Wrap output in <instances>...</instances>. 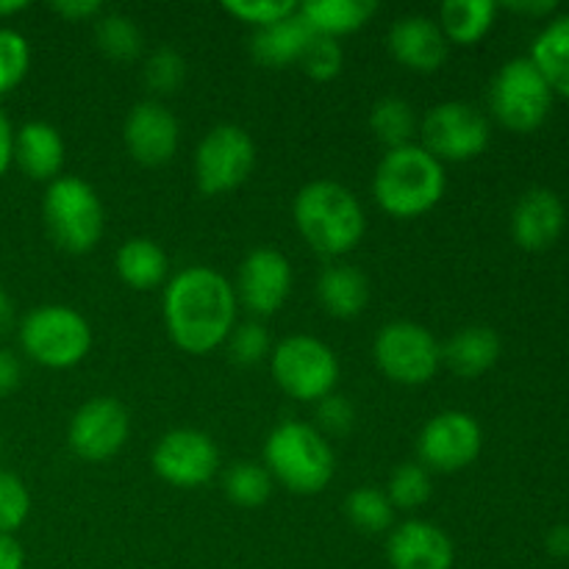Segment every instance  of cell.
<instances>
[{
	"mask_svg": "<svg viewBox=\"0 0 569 569\" xmlns=\"http://www.w3.org/2000/svg\"><path fill=\"white\" fill-rule=\"evenodd\" d=\"M237 309L233 283L203 264L176 272L161 298L167 333L189 356H206L226 345L237 328Z\"/></svg>",
	"mask_w": 569,
	"mask_h": 569,
	"instance_id": "1",
	"label": "cell"
},
{
	"mask_svg": "<svg viewBox=\"0 0 569 569\" xmlns=\"http://www.w3.org/2000/svg\"><path fill=\"white\" fill-rule=\"evenodd\" d=\"M292 217L306 244L326 259L348 256L367 231V217L359 198L331 178L306 183L295 194Z\"/></svg>",
	"mask_w": 569,
	"mask_h": 569,
	"instance_id": "2",
	"label": "cell"
},
{
	"mask_svg": "<svg viewBox=\"0 0 569 569\" xmlns=\"http://www.w3.org/2000/svg\"><path fill=\"white\" fill-rule=\"evenodd\" d=\"M448 189L442 161L433 159L422 144L387 150L372 178V198L398 220H415L437 209Z\"/></svg>",
	"mask_w": 569,
	"mask_h": 569,
	"instance_id": "3",
	"label": "cell"
},
{
	"mask_svg": "<svg viewBox=\"0 0 569 569\" xmlns=\"http://www.w3.org/2000/svg\"><path fill=\"white\" fill-rule=\"evenodd\" d=\"M264 467L272 481L292 495H320L337 472V459L320 428L287 420L264 442Z\"/></svg>",
	"mask_w": 569,
	"mask_h": 569,
	"instance_id": "4",
	"label": "cell"
},
{
	"mask_svg": "<svg viewBox=\"0 0 569 569\" xmlns=\"http://www.w3.org/2000/svg\"><path fill=\"white\" fill-rule=\"evenodd\" d=\"M50 239L67 253H89L106 231V209L92 183L78 176H59L48 183L42 200Z\"/></svg>",
	"mask_w": 569,
	"mask_h": 569,
	"instance_id": "5",
	"label": "cell"
},
{
	"mask_svg": "<svg viewBox=\"0 0 569 569\" xmlns=\"http://www.w3.org/2000/svg\"><path fill=\"white\" fill-rule=\"evenodd\" d=\"M20 345L37 365L48 370H70L92 350V326L72 306H39L22 317Z\"/></svg>",
	"mask_w": 569,
	"mask_h": 569,
	"instance_id": "6",
	"label": "cell"
},
{
	"mask_svg": "<svg viewBox=\"0 0 569 569\" xmlns=\"http://www.w3.org/2000/svg\"><path fill=\"white\" fill-rule=\"evenodd\" d=\"M270 372L278 389L292 400L320 403L337 389V353L311 333H292L281 339L270 353Z\"/></svg>",
	"mask_w": 569,
	"mask_h": 569,
	"instance_id": "7",
	"label": "cell"
},
{
	"mask_svg": "<svg viewBox=\"0 0 569 569\" xmlns=\"http://www.w3.org/2000/svg\"><path fill=\"white\" fill-rule=\"evenodd\" d=\"M495 120L515 133H531L548 120L553 89L531 59H511L495 76L489 89Z\"/></svg>",
	"mask_w": 569,
	"mask_h": 569,
	"instance_id": "8",
	"label": "cell"
},
{
	"mask_svg": "<svg viewBox=\"0 0 569 569\" xmlns=\"http://www.w3.org/2000/svg\"><path fill=\"white\" fill-rule=\"evenodd\" d=\"M376 365L389 381L400 387H422L433 381L442 367V345L420 322H387L372 342Z\"/></svg>",
	"mask_w": 569,
	"mask_h": 569,
	"instance_id": "9",
	"label": "cell"
},
{
	"mask_svg": "<svg viewBox=\"0 0 569 569\" xmlns=\"http://www.w3.org/2000/svg\"><path fill=\"white\" fill-rule=\"evenodd\" d=\"M256 167V144L233 122L214 126L194 153V181L203 194H228L242 187Z\"/></svg>",
	"mask_w": 569,
	"mask_h": 569,
	"instance_id": "10",
	"label": "cell"
},
{
	"mask_svg": "<svg viewBox=\"0 0 569 569\" xmlns=\"http://www.w3.org/2000/svg\"><path fill=\"white\" fill-rule=\"evenodd\" d=\"M422 148L437 161H472L489 148V120L465 100L439 103L420 122Z\"/></svg>",
	"mask_w": 569,
	"mask_h": 569,
	"instance_id": "11",
	"label": "cell"
},
{
	"mask_svg": "<svg viewBox=\"0 0 569 569\" xmlns=\"http://www.w3.org/2000/svg\"><path fill=\"white\" fill-rule=\"evenodd\" d=\"M153 472L172 489H198L217 476L220 450L214 439L194 428H176L156 442Z\"/></svg>",
	"mask_w": 569,
	"mask_h": 569,
	"instance_id": "12",
	"label": "cell"
},
{
	"mask_svg": "<svg viewBox=\"0 0 569 569\" xmlns=\"http://www.w3.org/2000/svg\"><path fill=\"white\" fill-rule=\"evenodd\" d=\"M481 426L467 411H442L422 426L417 439L420 465L433 472H459L481 456Z\"/></svg>",
	"mask_w": 569,
	"mask_h": 569,
	"instance_id": "13",
	"label": "cell"
},
{
	"mask_svg": "<svg viewBox=\"0 0 569 569\" xmlns=\"http://www.w3.org/2000/svg\"><path fill=\"white\" fill-rule=\"evenodd\" d=\"M131 417L117 398H92L72 415L67 428L70 450L81 461H109L126 448Z\"/></svg>",
	"mask_w": 569,
	"mask_h": 569,
	"instance_id": "14",
	"label": "cell"
},
{
	"mask_svg": "<svg viewBox=\"0 0 569 569\" xmlns=\"http://www.w3.org/2000/svg\"><path fill=\"white\" fill-rule=\"evenodd\" d=\"M292 264L283 253L272 248H256L244 256L237 272L233 292L237 300L256 317H270L281 309L292 295Z\"/></svg>",
	"mask_w": 569,
	"mask_h": 569,
	"instance_id": "15",
	"label": "cell"
},
{
	"mask_svg": "<svg viewBox=\"0 0 569 569\" xmlns=\"http://www.w3.org/2000/svg\"><path fill=\"white\" fill-rule=\"evenodd\" d=\"M122 139L137 164L164 167L167 161H172L181 142V126L164 103L142 100L128 111Z\"/></svg>",
	"mask_w": 569,
	"mask_h": 569,
	"instance_id": "16",
	"label": "cell"
},
{
	"mask_svg": "<svg viewBox=\"0 0 569 569\" xmlns=\"http://www.w3.org/2000/svg\"><path fill=\"white\" fill-rule=\"evenodd\" d=\"M387 48L400 67L411 72H437L448 61L450 42L433 17L409 14L400 17L387 33Z\"/></svg>",
	"mask_w": 569,
	"mask_h": 569,
	"instance_id": "17",
	"label": "cell"
},
{
	"mask_svg": "<svg viewBox=\"0 0 569 569\" xmlns=\"http://www.w3.org/2000/svg\"><path fill=\"white\" fill-rule=\"evenodd\" d=\"M387 559L392 569H453L456 548L433 522L406 520L389 531Z\"/></svg>",
	"mask_w": 569,
	"mask_h": 569,
	"instance_id": "18",
	"label": "cell"
},
{
	"mask_svg": "<svg viewBox=\"0 0 569 569\" xmlns=\"http://www.w3.org/2000/svg\"><path fill=\"white\" fill-rule=\"evenodd\" d=\"M567 222L565 203L550 189H531L522 194L511 214V237L528 253H539L556 244Z\"/></svg>",
	"mask_w": 569,
	"mask_h": 569,
	"instance_id": "19",
	"label": "cell"
},
{
	"mask_svg": "<svg viewBox=\"0 0 569 569\" xmlns=\"http://www.w3.org/2000/svg\"><path fill=\"white\" fill-rule=\"evenodd\" d=\"M64 139L50 122H26L14 133V161L31 181H56L64 167Z\"/></svg>",
	"mask_w": 569,
	"mask_h": 569,
	"instance_id": "20",
	"label": "cell"
},
{
	"mask_svg": "<svg viewBox=\"0 0 569 569\" xmlns=\"http://www.w3.org/2000/svg\"><path fill=\"white\" fill-rule=\"evenodd\" d=\"M315 39L311 28L306 26L303 17H300V6L292 17L276 22V26H267L261 31H253L250 39V56L259 67L267 70H283V67L300 64L306 48Z\"/></svg>",
	"mask_w": 569,
	"mask_h": 569,
	"instance_id": "21",
	"label": "cell"
},
{
	"mask_svg": "<svg viewBox=\"0 0 569 569\" xmlns=\"http://www.w3.org/2000/svg\"><path fill=\"white\" fill-rule=\"evenodd\" d=\"M500 359V337L489 326H467L442 345V365L459 378H478Z\"/></svg>",
	"mask_w": 569,
	"mask_h": 569,
	"instance_id": "22",
	"label": "cell"
},
{
	"mask_svg": "<svg viewBox=\"0 0 569 569\" xmlns=\"http://www.w3.org/2000/svg\"><path fill=\"white\" fill-rule=\"evenodd\" d=\"M370 281L361 270L350 264H333L326 267L317 281V300H320L322 311L337 320H353L370 303Z\"/></svg>",
	"mask_w": 569,
	"mask_h": 569,
	"instance_id": "23",
	"label": "cell"
},
{
	"mask_svg": "<svg viewBox=\"0 0 569 569\" xmlns=\"http://www.w3.org/2000/svg\"><path fill=\"white\" fill-rule=\"evenodd\" d=\"M114 270L126 287L137 289V292H150V289L161 287L170 276V259H167L164 248L148 237H133L120 244L114 256Z\"/></svg>",
	"mask_w": 569,
	"mask_h": 569,
	"instance_id": "24",
	"label": "cell"
},
{
	"mask_svg": "<svg viewBox=\"0 0 569 569\" xmlns=\"http://www.w3.org/2000/svg\"><path fill=\"white\" fill-rule=\"evenodd\" d=\"M372 0H306L300 3V17L315 37L339 39L361 31L376 14Z\"/></svg>",
	"mask_w": 569,
	"mask_h": 569,
	"instance_id": "25",
	"label": "cell"
},
{
	"mask_svg": "<svg viewBox=\"0 0 569 569\" xmlns=\"http://www.w3.org/2000/svg\"><path fill=\"white\" fill-rule=\"evenodd\" d=\"M498 6L492 0H445L439 6V28L450 44H478L495 26Z\"/></svg>",
	"mask_w": 569,
	"mask_h": 569,
	"instance_id": "26",
	"label": "cell"
},
{
	"mask_svg": "<svg viewBox=\"0 0 569 569\" xmlns=\"http://www.w3.org/2000/svg\"><path fill=\"white\" fill-rule=\"evenodd\" d=\"M531 61L548 87L569 98V14L550 22L531 48Z\"/></svg>",
	"mask_w": 569,
	"mask_h": 569,
	"instance_id": "27",
	"label": "cell"
},
{
	"mask_svg": "<svg viewBox=\"0 0 569 569\" xmlns=\"http://www.w3.org/2000/svg\"><path fill=\"white\" fill-rule=\"evenodd\" d=\"M417 126L420 122H417L415 106L409 100L398 98V94H387V98H381L370 109L372 133H376L378 142L387 144V150H398L411 144Z\"/></svg>",
	"mask_w": 569,
	"mask_h": 569,
	"instance_id": "28",
	"label": "cell"
},
{
	"mask_svg": "<svg viewBox=\"0 0 569 569\" xmlns=\"http://www.w3.org/2000/svg\"><path fill=\"white\" fill-rule=\"evenodd\" d=\"M222 489H226V498L239 509H259L270 500L276 481L259 461H237L226 470Z\"/></svg>",
	"mask_w": 569,
	"mask_h": 569,
	"instance_id": "29",
	"label": "cell"
},
{
	"mask_svg": "<svg viewBox=\"0 0 569 569\" xmlns=\"http://www.w3.org/2000/svg\"><path fill=\"white\" fill-rule=\"evenodd\" d=\"M94 42L111 61H133L142 56L144 39L137 22L117 11H103L94 22Z\"/></svg>",
	"mask_w": 569,
	"mask_h": 569,
	"instance_id": "30",
	"label": "cell"
},
{
	"mask_svg": "<svg viewBox=\"0 0 569 569\" xmlns=\"http://www.w3.org/2000/svg\"><path fill=\"white\" fill-rule=\"evenodd\" d=\"M345 515L361 533H389L395 528V506L378 487H359L345 498Z\"/></svg>",
	"mask_w": 569,
	"mask_h": 569,
	"instance_id": "31",
	"label": "cell"
},
{
	"mask_svg": "<svg viewBox=\"0 0 569 569\" xmlns=\"http://www.w3.org/2000/svg\"><path fill=\"white\" fill-rule=\"evenodd\" d=\"M383 492L392 500L395 511L420 509V506L428 503V498H431L433 492L431 472H428L420 461H406V465L395 467Z\"/></svg>",
	"mask_w": 569,
	"mask_h": 569,
	"instance_id": "32",
	"label": "cell"
},
{
	"mask_svg": "<svg viewBox=\"0 0 569 569\" xmlns=\"http://www.w3.org/2000/svg\"><path fill=\"white\" fill-rule=\"evenodd\" d=\"M144 87L156 94H176L187 81V61L178 50L156 48L144 61Z\"/></svg>",
	"mask_w": 569,
	"mask_h": 569,
	"instance_id": "33",
	"label": "cell"
},
{
	"mask_svg": "<svg viewBox=\"0 0 569 569\" xmlns=\"http://www.w3.org/2000/svg\"><path fill=\"white\" fill-rule=\"evenodd\" d=\"M31 67L28 39L14 28H0V98L22 83Z\"/></svg>",
	"mask_w": 569,
	"mask_h": 569,
	"instance_id": "34",
	"label": "cell"
},
{
	"mask_svg": "<svg viewBox=\"0 0 569 569\" xmlns=\"http://www.w3.org/2000/svg\"><path fill=\"white\" fill-rule=\"evenodd\" d=\"M298 6L300 3H295V0H226L222 11L231 14L233 20L250 26L253 31H261V28L276 26V22L292 17Z\"/></svg>",
	"mask_w": 569,
	"mask_h": 569,
	"instance_id": "35",
	"label": "cell"
},
{
	"mask_svg": "<svg viewBox=\"0 0 569 569\" xmlns=\"http://www.w3.org/2000/svg\"><path fill=\"white\" fill-rule=\"evenodd\" d=\"M31 515V495L28 487L9 470H0V533L11 537L26 526Z\"/></svg>",
	"mask_w": 569,
	"mask_h": 569,
	"instance_id": "36",
	"label": "cell"
},
{
	"mask_svg": "<svg viewBox=\"0 0 569 569\" xmlns=\"http://www.w3.org/2000/svg\"><path fill=\"white\" fill-rule=\"evenodd\" d=\"M226 345L228 356L239 367H253L272 353L270 333H267V328L261 322H237V328H233Z\"/></svg>",
	"mask_w": 569,
	"mask_h": 569,
	"instance_id": "37",
	"label": "cell"
},
{
	"mask_svg": "<svg viewBox=\"0 0 569 569\" xmlns=\"http://www.w3.org/2000/svg\"><path fill=\"white\" fill-rule=\"evenodd\" d=\"M345 50L337 39L315 37L306 48L303 59H300V70L311 78V81H333L342 72Z\"/></svg>",
	"mask_w": 569,
	"mask_h": 569,
	"instance_id": "38",
	"label": "cell"
},
{
	"mask_svg": "<svg viewBox=\"0 0 569 569\" xmlns=\"http://www.w3.org/2000/svg\"><path fill=\"white\" fill-rule=\"evenodd\" d=\"M317 420H320V433H348L356 422L353 403L342 395L331 392L317 403Z\"/></svg>",
	"mask_w": 569,
	"mask_h": 569,
	"instance_id": "39",
	"label": "cell"
},
{
	"mask_svg": "<svg viewBox=\"0 0 569 569\" xmlns=\"http://www.w3.org/2000/svg\"><path fill=\"white\" fill-rule=\"evenodd\" d=\"M50 9L67 22L98 20V17L103 14V3H100V0H56Z\"/></svg>",
	"mask_w": 569,
	"mask_h": 569,
	"instance_id": "40",
	"label": "cell"
},
{
	"mask_svg": "<svg viewBox=\"0 0 569 569\" xmlns=\"http://www.w3.org/2000/svg\"><path fill=\"white\" fill-rule=\"evenodd\" d=\"M22 381V365L17 353L11 350H0V400L9 398Z\"/></svg>",
	"mask_w": 569,
	"mask_h": 569,
	"instance_id": "41",
	"label": "cell"
},
{
	"mask_svg": "<svg viewBox=\"0 0 569 569\" xmlns=\"http://www.w3.org/2000/svg\"><path fill=\"white\" fill-rule=\"evenodd\" d=\"M26 567V553L14 537L0 533V569H22Z\"/></svg>",
	"mask_w": 569,
	"mask_h": 569,
	"instance_id": "42",
	"label": "cell"
},
{
	"mask_svg": "<svg viewBox=\"0 0 569 569\" xmlns=\"http://www.w3.org/2000/svg\"><path fill=\"white\" fill-rule=\"evenodd\" d=\"M11 161H14V131H11L9 117L0 111V178L6 176Z\"/></svg>",
	"mask_w": 569,
	"mask_h": 569,
	"instance_id": "43",
	"label": "cell"
},
{
	"mask_svg": "<svg viewBox=\"0 0 569 569\" xmlns=\"http://www.w3.org/2000/svg\"><path fill=\"white\" fill-rule=\"evenodd\" d=\"M548 550L556 559H567L569 556V526H556L548 533Z\"/></svg>",
	"mask_w": 569,
	"mask_h": 569,
	"instance_id": "44",
	"label": "cell"
},
{
	"mask_svg": "<svg viewBox=\"0 0 569 569\" xmlns=\"http://www.w3.org/2000/svg\"><path fill=\"white\" fill-rule=\"evenodd\" d=\"M14 320H17L14 300L9 298V292H6V289H0V337H3L11 326H14Z\"/></svg>",
	"mask_w": 569,
	"mask_h": 569,
	"instance_id": "45",
	"label": "cell"
},
{
	"mask_svg": "<svg viewBox=\"0 0 569 569\" xmlns=\"http://www.w3.org/2000/svg\"><path fill=\"white\" fill-rule=\"evenodd\" d=\"M506 9L517 11V14H533V17H542L556 11V3L545 0V3H506Z\"/></svg>",
	"mask_w": 569,
	"mask_h": 569,
	"instance_id": "46",
	"label": "cell"
},
{
	"mask_svg": "<svg viewBox=\"0 0 569 569\" xmlns=\"http://www.w3.org/2000/svg\"><path fill=\"white\" fill-rule=\"evenodd\" d=\"M28 9V0H0V20H9V17L20 14Z\"/></svg>",
	"mask_w": 569,
	"mask_h": 569,
	"instance_id": "47",
	"label": "cell"
},
{
	"mask_svg": "<svg viewBox=\"0 0 569 569\" xmlns=\"http://www.w3.org/2000/svg\"><path fill=\"white\" fill-rule=\"evenodd\" d=\"M0 448H3V437H0Z\"/></svg>",
	"mask_w": 569,
	"mask_h": 569,
	"instance_id": "48",
	"label": "cell"
}]
</instances>
